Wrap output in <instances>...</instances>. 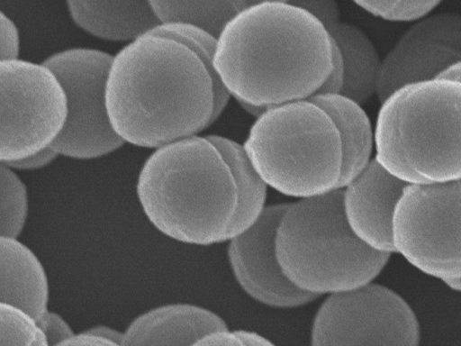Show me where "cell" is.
I'll use <instances>...</instances> for the list:
<instances>
[{
	"label": "cell",
	"instance_id": "cell-1",
	"mask_svg": "<svg viewBox=\"0 0 461 346\" xmlns=\"http://www.w3.org/2000/svg\"><path fill=\"white\" fill-rule=\"evenodd\" d=\"M105 104L112 127L125 143L157 149L212 123L213 80L190 48L145 33L113 56Z\"/></svg>",
	"mask_w": 461,
	"mask_h": 346
},
{
	"label": "cell",
	"instance_id": "cell-2",
	"mask_svg": "<svg viewBox=\"0 0 461 346\" xmlns=\"http://www.w3.org/2000/svg\"><path fill=\"white\" fill-rule=\"evenodd\" d=\"M213 68L235 99L276 105L313 96L332 67V39L288 2L245 6L217 36Z\"/></svg>",
	"mask_w": 461,
	"mask_h": 346
},
{
	"label": "cell",
	"instance_id": "cell-3",
	"mask_svg": "<svg viewBox=\"0 0 461 346\" xmlns=\"http://www.w3.org/2000/svg\"><path fill=\"white\" fill-rule=\"evenodd\" d=\"M136 194L147 219L167 237L196 246L227 241L238 191L226 161L206 136L155 149L140 170Z\"/></svg>",
	"mask_w": 461,
	"mask_h": 346
},
{
	"label": "cell",
	"instance_id": "cell-4",
	"mask_svg": "<svg viewBox=\"0 0 461 346\" xmlns=\"http://www.w3.org/2000/svg\"><path fill=\"white\" fill-rule=\"evenodd\" d=\"M374 150L407 185L461 179V83L433 78L393 91L377 113Z\"/></svg>",
	"mask_w": 461,
	"mask_h": 346
},
{
	"label": "cell",
	"instance_id": "cell-5",
	"mask_svg": "<svg viewBox=\"0 0 461 346\" xmlns=\"http://www.w3.org/2000/svg\"><path fill=\"white\" fill-rule=\"evenodd\" d=\"M276 252L287 279L317 296L373 282L391 255L370 249L351 232L340 188L287 204L276 226Z\"/></svg>",
	"mask_w": 461,
	"mask_h": 346
},
{
	"label": "cell",
	"instance_id": "cell-6",
	"mask_svg": "<svg viewBox=\"0 0 461 346\" xmlns=\"http://www.w3.org/2000/svg\"><path fill=\"white\" fill-rule=\"evenodd\" d=\"M243 147L267 187L285 196L305 199L339 189L340 137L329 114L309 99L268 106Z\"/></svg>",
	"mask_w": 461,
	"mask_h": 346
},
{
	"label": "cell",
	"instance_id": "cell-7",
	"mask_svg": "<svg viewBox=\"0 0 461 346\" xmlns=\"http://www.w3.org/2000/svg\"><path fill=\"white\" fill-rule=\"evenodd\" d=\"M393 244L427 276L461 278V179L407 185L393 214Z\"/></svg>",
	"mask_w": 461,
	"mask_h": 346
},
{
	"label": "cell",
	"instance_id": "cell-8",
	"mask_svg": "<svg viewBox=\"0 0 461 346\" xmlns=\"http://www.w3.org/2000/svg\"><path fill=\"white\" fill-rule=\"evenodd\" d=\"M0 161L18 160L50 147L68 116L66 93L43 63L0 60Z\"/></svg>",
	"mask_w": 461,
	"mask_h": 346
},
{
	"label": "cell",
	"instance_id": "cell-9",
	"mask_svg": "<svg viewBox=\"0 0 461 346\" xmlns=\"http://www.w3.org/2000/svg\"><path fill=\"white\" fill-rule=\"evenodd\" d=\"M113 58L101 50L71 48L58 51L42 62L57 76L67 96V121L50 145L59 155L77 159H97L125 143L112 127L105 104Z\"/></svg>",
	"mask_w": 461,
	"mask_h": 346
},
{
	"label": "cell",
	"instance_id": "cell-10",
	"mask_svg": "<svg viewBox=\"0 0 461 346\" xmlns=\"http://www.w3.org/2000/svg\"><path fill=\"white\" fill-rule=\"evenodd\" d=\"M310 340L312 346H416L420 329L401 296L370 282L328 295L314 315Z\"/></svg>",
	"mask_w": 461,
	"mask_h": 346
},
{
	"label": "cell",
	"instance_id": "cell-11",
	"mask_svg": "<svg viewBox=\"0 0 461 346\" xmlns=\"http://www.w3.org/2000/svg\"><path fill=\"white\" fill-rule=\"evenodd\" d=\"M461 60V14H429L402 33L381 59L375 94L383 102L398 87L437 78Z\"/></svg>",
	"mask_w": 461,
	"mask_h": 346
},
{
	"label": "cell",
	"instance_id": "cell-12",
	"mask_svg": "<svg viewBox=\"0 0 461 346\" xmlns=\"http://www.w3.org/2000/svg\"><path fill=\"white\" fill-rule=\"evenodd\" d=\"M286 205H267L254 225L227 241L228 262L241 290L254 301L278 309L301 307L319 297L295 287L277 260L276 232Z\"/></svg>",
	"mask_w": 461,
	"mask_h": 346
},
{
	"label": "cell",
	"instance_id": "cell-13",
	"mask_svg": "<svg viewBox=\"0 0 461 346\" xmlns=\"http://www.w3.org/2000/svg\"><path fill=\"white\" fill-rule=\"evenodd\" d=\"M406 186L373 158L354 179L340 188L346 223L370 249L394 253L393 219Z\"/></svg>",
	"mask_w": 461,
	"mask_h": 346
},
{
	"label": "cell",
	"instance_id": "cell-14",
	"mask_svg": "<svg viewBox=\"0 0 461 346\" xmlns=\"http://www.w3.org/2000/svg\"><path fill=\"white\" fill-rule=\"evenodd\" d=\"M228 329L214 312L192 304H169L137 316L124 332L122 345H194L204 335Z\"/></svg>",
	"mask_w": 461,
	"mask_h": 346
},
{
	"label": "cell",
	"instance_id": "cell-15",
	"mask_svg": "<svg viewBox=\"0 0 461 346\" xmlns=\"http://www.w3.org/2000/svg\"><path fill=\"white\" fill-rule=\"evenodd\" d=\"M73 23L86 33L130 42L159 23L149 0H66Z\"/></svg>",
	"mask_w": 461,
	"mask_h": 346
},
{
	"label": "cell",
	"instance_id": "cell-16",
	"mask_svg": "<svg viewBox=\"0 0 461 346\" xmlns=\"http://www.w3.org/2000/svg\"><path fill=\"white\" fill-rule=\"evenodd\" d=\"M48 302V278L38 257L17 238L0 236V303L21 308L38 322Z\"/></svg>",
	"mask_w": 461,
	"mask_h": 346
},
{
	"label": "cell",
	"instance_id": "cell-17",
	"mask_svg": "<svg viewBox=\"0 0 461 346\" xmlns=\"http://www.w3.org/2000/svg\"><path fill=\"white\" fill-rule=\"evenodd\" d=\"M334 123L341 141L342 164L339 187L354 179L373 159L374 129L361 105L342 94H315L308 98Z\"/></svg>",
	"mask_w": 461,
	"mask_h": 346
},
{
	"label": "cell",
	"instance_id": "cell-18",
	"mask_svg": "<svg viewBox=\"0 0 461 346\" xmlns=\"http://www.w3.org/2000/svg\"><path fill=\"white\" fill-rule=\"evenodd\" d=\"M206 137L226 161L238 191L237 209L227 234L229 241L259 220L267 207L268 187L251 163L243 144L216 134Z\"/></svg>",
	"mask_w": 461,
	"mask_h": 346
},
{
	"label": "cell",
	"instance_id": "cell-19",
	"mask_svg": "<svg viewBox=\"0 0 461 346\" xmlns=\"http://www.w3.org/2000/svg\"><path fill=\"white\" fill-rule=\"evenodd\" d=\"M343 59L342 95L361 105L375 94L381 59L373 41L360 28L339 22L329 30Z\"/></svg>",
	"mask_w": 461,
	"mask_h": 346
},
{
	"label": "cell",
	"instance_id": "cell-20",
	"mask_svg": "<svg viewBox=\"0 0 461 346\" xmlns=\"http://www.w3.org/2000/svg\"><path fill=\"white\" fill-rule=\"evenodd\" d=\"M159 23L198 25L216 37L226 23L247 6L245 0H149Z\"/></svg>",
	"mask_w": 461,
	"mask_h": 346
},
{
	"label": "cell",
	"instance_id": "cell-21",
	"mask_svg": "<svg viewBox=\"0 0 461 346\" xmlns=\"http://www.w3.org/2000/svg\"><path fill=\"white\" fill-rule=\"evenodd\" d=\"M147 33L174 39L190 48L204 62L213 80L214 109L212 123H214L225 109L231 96L218 77L212 64L217 37L198 25L183 22L159 23Z\"/></svg>",
	"mask_w": 461,
	"mask_h": 346
},
{
	"label": "cell",
	"instance_id": "cell-22",
	"mask_svg": "<svg viewBox=\"0 0 461 346\" xmlns=\"http://www.w3.org/2000/svg\"><path fill=\"white\" fill-rule=\"evenodd\" d=\"M27 188L14 169L0 164V236L17 238L28 216Z\"/></svg>",
	"mask_w": 461,
	"mask_h": 346
},
{
	"label": "cell",
	"instance_id": "cell-23",
	"mask_svg": "<svg viewBox=\"0 0 461 346\" xmlns=\"http://www.w3.org/2000/svg\"><path fill=\"white\" fill-rule=\"evenodd\" d=\"M45 334L28 313L0 303V346H47Z\"/></svg>",
	"mask_w": 461,
	"mask_h": 346
},
{
	"label": "cell",
	"instance_id": "cell-24",
	"mask_svg": "<svg viewBox=\"0 0 461 346\" xmlns=\"http://www.w3.org/2000/svg\"><path fill=\"white\" fill-rule=\"evenodd\" d=\"M318 19L329 31L340 22V8L337 0H288Z\"/></svg>",
	"mask_w": 461,
	"mask_h": 346
},
{
	"label": "cell",
	"instance_id": "cell-25",
	"mask_svg": "<svg viewBox=\"0 0 461 346\" xmlns=\"http://www.w3.org/2000/svg\"><path fill=\"white\" fill-rule=\"evenodd\" d=\"M21 41L15 23L0 13V60L19 59Z\"/></svg>",
	"mask_w": 461,
	"mask_h": 346
},
{
	"label": "cell",
	"instance_id": "cell-26",
	"mask_svg": "<svg viewBox=\"0 0 461 346\" xmlns=\"http://www.w3.org/2000/svg\"><path fill=\"white\" fill-rule=\"evenodd\" d=\"M37 323L45 334L48 345H61L75 334L62 316L49 310Z\"/></svg>",
	"mask_w": 461,
	"mask_h": 346
},
{
	"label": "cell",
	"instance_id": "cell-27",
	"mask_svg": "<svg viewBox=\"0 0 461 346\" xmlns=\"http://www.w3.org/2000/svg\"><path fill=\"white\" fill-rule=\"evenodd\" d=\"M344 79L345 71L342 56L332 40V67L330 74L315 94H340L344 86Z\"/></svg>",
	"mask_w": 461,
	"mask_h": 346
},
{
	"label": "cell",
	"instance_id": "cell-28",
	"mask_svg": "<svg viewBox=\"0 0 461 346\" xmlns=\"http://www.w3.org/2000/svg\"><path fill=\"white\" fill-rule=\"evenodd\" d=\"M357 5L381 19L395 22L404 0H352Z\"/></svg>",
	"mask_w": 461,
	"mask_h": 346
},
{
	"label": "cell",
	"instance_id": "cell-29",
	"mask_svg": "<svg viewBox=\"0 0 461 346\" xmlns=\"http://www.w3.org/2000/svg\"><path fill=\"white\" fill-rule=\"evenodd\" d=\"M442 0H404L395 22H413L430 14Z\"/></svg>",
	"mask_w": 461,
	"mask_h": 346
},
{
	"label": "cell",
	"instance_id": "cell-30",
	"mask_svg": "<svg viewBox=\"0 0 461 346\" xmlns=\"http://www.w3.org/2000/svg\"><path fill=\"white\" fill-rule=\"evenodd\" d=\"M58 156L59 154L50 146L26 158L3 163L13 169L35 170L47 167L49 164L52 163Z\"/></svg>",
	"mask_w": 461,
	"mask_h": 346
},
{
	"label": "cell",
	"instance_id": "cell-31",
	"mask_svg": "<svg viewBox=\"0 0 461 346\" xmlns=\"http://www.w3.org/2000/svg\"><path fill=\"white\" fill-rule=\"evenodd\" d=\"M194 345L199 346H242L234 331L229 329L218 330L201 338Z\"/></svg>",
	"mask_w": 461,
	"mask_h": 346
},
{
	"label": "cell",
	"instance_id": "cell-32",
	"mask_svg": "<svg viewBox=\"0 0 461 346\" xmlns=\"http://www.w3.org/2000/svg\"><path fill=\"white\" fill-rule=\"evenodd\" d=\"M61 345L108 346L113 344L107 340H104L96 335L90 334L84 331L78 334H74L72 337L63 341Z\"/></svg>",
	"mask_w": 461,
	"mask_h": 346
},
{
	"label": "cell",
	"instance_id": "cell-33",
	"mask_svg": "<svg viewBox=\"0 0 461 346\" xmlns=\"http://www.w3.org/2000/svg\"><path fill=\"white\" fill-rule=\"evenodd\" d=\"M85 332L101 337L104 340L111 341L113 345H122L124 339V332L111 328L106 325H97L91 327Z\"/></svg>",
	"mask_w": 461,
	"mask_h": 346
},
{
	"label": "cell",
	"instance_id": "cell-34",
	"mask_svg": "<svg viewBox=\"0 0 461 346\" xmlns=\"http://www.w3.org/2000/svg\"><path fill=\"white\" fill-rule=\"evenodd\" d=\"M234 332L239 337L242 346H268L273 343L266 337L256 332L247 330H235Z\"/></svg>",
	"mask_w": 461,
	"mask_h": 346
},
{
	"label": "cell",
	"instance_id": "cell-35",
	"mask_svg": "<svg viewBox=\"0 0 461 346\" xmlns=\"http://www.w3.org/2000/svg\"><path fill=\"white\" fill-rule=\"evenodd\" d=\"M240 106L248 114L254 116L255 118L259 117L267 108V105H258L255 104L249 103L242 99H235Z\"/></svg>",
	"mask_w": 461,
	"mask_h": 346
},
{
	"label": "cell",
	"instance_id": "cell-36",
	"mask_svg": "<svg viewBox=\"0 0 461 346\" xmlns=\"http://www.w3.org/2000/svg\"><path fill=\"white\" fill-rule=\"evenodd\" d=\"M437 78H447L461 83V60L450 66Z\"/></svg>",
	"mask_w": 461,
	"mask_h": 346
},
{
	"label": "cell",
	"instance_id": "cell-37",
	"mask_svg": "<svg viewBox=\"0 0 461 346\" xmlns=\"http://www.w3.org/2000/svg\"><path fill=\"white\" fill-rule=\"evenodd\" d=\"M444 283L449 289L461 293V278L446 280Z\"/></svg>",
	"mask_w": 461,
	"mask_h": 346
},
{
	"label": "cell",
	"instance_id": "cell-38",
	"mask_svg": "<svg viewBox=\"0 0 461 346\" xmlns=\"http://www.w3.org/2000/svg\"><path fill=\"white\" fill-rule=\"evenodd\" d=\"M267 1L287 2L288 0H245L247 5L262 3V2H267Z\"/></svg>",
	"mask_w": 461,
	"mask_h": 346
}]
</instances>
